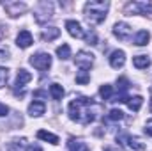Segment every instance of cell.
<instances>
[{
  "label": "cell",
  "mask_w": 152,
  "mask_h": 151,
  "mask_svg": "<svg viewBox=\"0 0 152 151\" xmlns=\"http://www.w3.org/2000/svg\"><path fill=\"white\" fill-rule=\"evenodd\" d=\"M126 13L129 16H133V14H147V16H152V4H145V2L127 4L126 5Z\"/></svg>",
  "instance_id": "cell-4"
},
{
  "label": "cell",
  "mask_w": 152,
  "mask_h": 151,
  "mask_svg": "<svg viewBox=\"0 0 152 151\" xmlns=\"http://www.w3.org/2000/svg\"><path fill=\"white\" fill-rule=\"evenodd\" d=\"M131 150L134 151H145L147 150V146H145V142H142L140 139H136V137H127V142H126Z\"/></svg>",
  "instance_id": "cell-13"
},
{
  "label": "cell",
  "mask_w": 152,
  "mask_h": 151,
  "mask_svg": "<svg viewBox=\"0 0 152 151\" xmlns=\"http://www.w3.org/2000/svg\"><path fill=\"white\" fill-rule=\"evenodd\" d=\"M151 112H152V100H151Z\"/></svg>",
  "instance_id": "cell-36"
},
{
  "label": "cell",
  "mask_w": 152,
  "mask_h": 151,
  "mask_svg": "<svg viewBox=\"0 0 152 151\" xmlns=\"http://www.w3.org/2000/svg\"><path fill=\"white\" fill-rule=\"evenodd\" d=\"M37 139L46 141V142H50V144H58V137L53 135V133H50V132H46V130H39L37 132Z\"/></svg>",
  "instance_id": "cell-15"
},
{
  "label": "cell",
  "mask_w": 152,
  "mask_h": 151,
  "mask_svg": "<svg viewBox=\"0 0 152 151\" xmlns=\"http://www.w3.org/2000/svg\"><path fill=\"white\" fill-rule=\"evenodd\" d=\"M67 148H69V151H88V148H87V144H85V142L76 141V139H69Z\"/></svg>",
  "instance_id": "cell-18"
},
{
  "label": "cell",
  "mask_w": 152,
  "mask_h": 151,
  "mask_svg": "<svg viewBox=\"0 0 152 151\" xmlns=\"http://www.w3.org/2000/svg\"><path fill=\"white\" fill-rule=\"evenodd\" d=\"M149 39H151V34H149L147 30H138L136 36H134V44H138V46H145V44L149 43Z\"/></svg>",
  "instance_id": "cell-16"
},
{
  "label": "cell",
  "mask_w": 152,
  "mask_h": 151,
  "mask_svg": "<svg viewBox=\"0 0 152 151\" xmlns=\"http://www.w3.org/2000/svg\"><path fill=\"white\" fill-rule=\"evenodd\" d=\"M7 112H9V107H7V105H4V103H0V117L7 115Z\"/></svg>",
  "instance_id": "cell-30"
},
{
  "label": "cell",
  "mask_w": 152,
  "mask_h": 151,
  "mask_svg": "<svg viewBox=\"0 0 152 151\" xmlns=\"http://www.w3.org/2000/svg\"><path fill=\"white\" fill-rule=\"evenodd\" d=\"M28 151H42V150H41V146H37V144H36V146H30V148H28Z\"/></svg>",
  "instance_id": "cell-33"
},
{
  "label": "cell",
  "mask_w": 152,
  "mask_h": 151,
  "mask_svg": "<svg viewBox=\"0 0 152 151\" xmlns=\"http://www.w3.org/2000/svg\"><path fill=\"white\" fill-rule=\"evenodd\" d=\"M2 36H4V32H2V29H0V39H2Z\"/></svg>",
  "instance_id": "cell-35"
},
{
  "label": "cell",
  "mask_w": 152,
  "mask_h": 151,
  "mask_svg": "<svg viewBox=\"0 0 152 151\" xmlns=\"http://www.w3.org/2000/svg\"><path fill=\"white\" fill-rule=\"evenodd\" d=\"M75 62L76 66H80L81 70H88L90 66H92V62H94V55L92 53H88V52H85V50H81V52H78L75 57Z\"/></svg>",
  "instance_id": "cell-5"
},
{
  "label": "cell",
  "mask_w": 152,
  "mask_h": 151,
  "mask_svg": "<svg viewBox=\"0 0 152 151\" xmlns=\"http://www.w3.org/2000/svg\"><path fill=\"white\" fill-rule=\"evenodd\" d=\"M34 96H36V98H39V96L42 98V96H46V93H42V91H36V93H34Z\"/></svg>",
  "instance_id": "cell-32"
},
{
  "label": "cell",
  "mask_w": 152,
  "mask_h": 151,
  "mask_svg": "<svg viewBox=\"0 0 152 151\" xmlns=\"http://www.w3.org/2000/svg\"><path fill=\"white\" fill-rule=\"evenodd\" d=\"M7 76H9V71L5 68H0V87L7 82Z\"/></svg>",
  "instance_id": "cell-28"
},
{
  "label": "cell",
  "mask_w": 152,
  "mask_h": 151,
  "mask_svg": "<svg viewBox=\"0 0 152 151\" xmlns=\"http://www.w3.org/2000/svg\"><path fill=\"white\" fill-rule=\"evenodd\" d=\"M120 119H124V112L118 110V109L110 110V114L106 115V121H120Z\"/></svg>",
  "instance_id": "cell-25"
},
{
  "label": "cell",
  "mask_w": 152,
  "mask_h": 151,
  "mask_svg": "<svg viewBox=\"0 0 152 151\" xmlns=\"http://www.w3.org/2000/svg\"><path fill=\"white\" fill-rule=\"evenodd\" d=\"M44 110H46L44 101H32L28 105V114L30 115H41V114H44Z\"/></svg>",
  "instance_id": "cell-11"
},
{
  "label": "cell",
  "mask_w": 152,
  "mask_h": 151,
  "mask_svg": "<svg viewBox=\"0 0 152 151\" xmlns=\"http://www.w3.org/2000/svg\"><path fill=\"white\" fill-rule=\"evenodd\" d=\"M143 132H145V133H147L149 137H152V119H151V121H147V124H145Z\"/></svg>",
  "instance_id": "cell-29"
},
{
  "label": "cell",
  "mask_w": 152,
  "mask_h": 151,
  "mask_svg": "<svg viewBox=\"0 0 152 151\" xmlns=\"http://www.w3.org/2000/svg\"><path fill=\"white\" fill-rule=\"evenodd\" d=\"M133 64H134V68H138V70H145V68L151 66V59H149L147 55H136V57L133 59Z\"/></svg>",
  "instance_id": "cell-12"
},
{
  "label": "cell",
  "mask_w": 152,
  "mask_h": 151,
  "mask_svg": "<svg viewBox=\"0 0 152 151\" xmlns=\"http://www.w3.org/2000/svg\"><path fill=\"white\" fill-rule=\"evenodd\" d=\"M117 85H118V93H120V94H126V91L129 89V80H127L126 76H120V78L117 80Z\"/></svg>",
  "instance_id": "cell-23"
},
{
  "label": "cell",
  "mask_w": 152,
  "mask_h": 151,
  "mask_svg": "<svg viewBox=\"0 0 152 151\" xmlns=\"http://www.w3.org/2000/svg\"><path fill=\"white\" fill-rule=\"evenodd\" d=\"M7 55H9V50L7 48H2L0 50V59H7Z\"/></svg>",
  "instance_id": "cell-31"
},
{
  "label": "cell",
  "mask_w": 152,
  "mask_h": 151,
  "mask_svg": "<svg viewBox=\"0 0 152 151\" xmlns=\"http://www.w3.org/2000/svg\"><path fill=\"white\" fill-rule=\"evenodd\" d=\"M57 55H58V59L67 61V59L71 57V48H69V44H62V46H58V48H57Z\"/></svg>",
  "instance_id": "cell-22"
},
{
  "label": "cell",
  "mask_w": 152,
  "mask_h": 151,
  "mask_svg": "<svg viewBox=\"0 0 152 151\" xmlns=\"http://www.w3.org/2000/svg\"><path fill=\"white\" fill-rule=\"evenodd\" d=\"M110 4L103 2V0H94L85 4V18L90 23H101L106 18V11H108Z\"/></svg>",
  "instance_id": "cell-2"
},
{
  "label": "cell",
  "mask_w": 152,
  "mask_h": 151,
  "mask_svg": "<svg viewBox=\"0 0 152 151\" xmlns=\"http://www.w3.org/2000/svg\"><path fill=\"white\" fill-rule=\"evenodd\" d=\"M50 94H51L53 100H62V96H64V87L58 85V84H51V85H50Z\"/></svg>",
  "instance_id": "cell-19"
},
{
  "label": "cell",
  "mask_w": 152,
  "mask_h": 151,
  "mask_svg": "<svg viewBox=\"0 0 152 151\" xmlns=\"http://www.w3.org/2000/svg\"><path fill=\"white\" fill-rule=\"evenodd\" d=\"M30 64L39 70V71H46L50 66H51V57L50 53H44V52H39L36 55H30Z\"/></svg>",
  "instance_id": "cell-3"
},
{
  "label": "cell",
  "mask_w": 152,
  "mask_h": 151,
  "mask_svg": "<svg viewBox=\"0 0 152 151\" xmlns=\"http://www.w3.org/2000/svg\"><path fill=\"white\" fill-rule=\"evenodd\" d=\"M124 62H126V53H124L122 50H115V52H112V55H110V64H112V68L118 70V68L124 66Z\"/></svg>",
  "instance_id": "cell-9"
},
{
  "label": "cell",
  "mask_w": 152,
  "mask_h": 151,
  "mask_svg": "<svg viewBox=\"0 0 152 151\" xmlns=\"http://www.w3.org/2000/svg\"><path fill=\"white\" fill-rule=\"evenodd\" d=\"M27 148V141L21 139V141H14V142H9L7 146V151H25Z\"/></svg>",
  "instance_id": "cell-21"
},
{
  "label": "cell",
  "mask_w": 152,
  "mask_h": 151,
  "mask_svg": "<svg viewBox=\"0 0 152 151\" xmlns=\"http://www.w3.org/2000/svg\"><path fill=\"white\" fill-rule=\"evenodd\" d=\"M127 105H129V109H131L133 112H138V110L142 109V105H143V98H142V96H134V98H129Z\"/></svg>",
  "instance_id": "cell-20"
},
{
  "label": "cell",
  "mask_w": 152,
  "mask_h": 151,
  "mask_svg": "<svg viewBox=\"0 0 152 151\" xmlns=\"http://www.w3.org/2000/svg\"><path fill=\"white\" fill-rule=\"evenodd\" d=\"M32 80V75L27 71V70H20V73L16 76V87H23L25 84H28Z\"/></svg>",
  "instance_id": "cell-14"
},
{
  "label": "cell",
  "mask_w": 152,
  "mask_h": 151,
  "mask_svg": "<svg viewBox=\"0 0 152 151\" xmlns=\"http://www.w3.org/2000/svg\"><path fill=\"white\" fill-rule=\"evenodd\" d=\"M112 93H113V89H112V85H108V84H104V85L99 89V94H101L103 100H112Z\"/></svg>",
  "instance_id": "cell-24"
},
{
  "label": "cell",
  "mask_w": 152,
  "mask_h": 151,
  "mask_svg": "<svg viewBox=\"0 0 152 151\" xmlns=\"http://www.w3.org/2000/svg\"><path fill=\"white\" fill-rule=\"evenodd\" d=\"M4 7H5V11L12 16V18H16V16H20V13H23L25 11V4H20V2H4L2 4Z\"/></svg>",
  "instance_id": "cell-7"
},
{
  "label": "cell",
  "mask_w": 152,
  "mask_h": 151,
  "mask_svg": "<svg viewBox=\"0 0 152 151\" xmlns=\"http://www.w3.org/2000/svg\"><path fill=\"white\" fill-rule=\"evenodd\" d=\"M32 34L28 32V30H20V34H18V38H16V44L20 46V48H28L30 44H32Z\"/></svg>",
  "instance_id": "cell-10"
},
{
  "label": "cell",
  "mask_w": 152,
  "mask_h": 151,
  "mask_svg": "<svg viewBox=\"0 0 152 151\" xmlns=\"http://www.w3.org/2000/svg\"><path fill=\"white\" fill-rule=\"evenodd\" d=\"M99 112V107L90 100V98H85V96H80L75 98L71 103H69V117L73 121H78L81 124H88L92 123Z\"/></svg>",
  "instance_id": "cell-1"
},
{
  "label": "cell",
  "mask_w": 152,
  "mask_h": 151,
  "mask_svg": "<svg viewBox=\"0 0 152 151\" xmlns=\"http://www.w3.org/2000/svg\"><path fill=\"white\" fill-rule=\"evenodd\" d=\"M85 39H87V43H88V44H97V34H96L94 30L87 32V34H85Z\"/></svg>",
  "instance_id": "cell-27"
},
{
  "label": "cell",
  "mask_w": 152,
  "mask_h": 151,
  "mask_svg": "<svg viewBox=\"0 0 152 151\" xmlns=\"http://www.w3.org/2000/svg\"><path fill=\"white\" fill-rule=\"evenodd\" d=\"M60 36V29H57V27H50V29H46L44 32H42V39L44 41H53V39H57Z\"/></svg>",
  "instance_id": "cell-17"
},
{
  "label": "cell",
  "mask_w": 152,
  "mask_h": 151,
  "mask_svg": "<svg viewBox=\"0 0 152 151\" xmlns=\"http://www.w3.org/2000/svg\"><path fill=\"white\" fill-rule=\"evenodd\" d=\"M66 29H67V32L73 36V38H85V32H83V29H81V25L75 21V20H67L66 21Z\"/></svg>",
  "instance_id": "cell-8"
},
{
  "label": "cell",
  "mask_w": 152,
  "mask_h": 151,
  "mask_svg": "<svg viewBox=\"0 0 152 151\" xmlns=\"http://www.w3.org/2000/svg\"><path fill=\"white\" fill-rule=\"evenodd\" d=\"M104 151H120V150H115V148H108V150H104Z\"/></svg>",
  "instance_id": "cell-34"
},
{
  "label": "cell",
  "mask_w": 152,
  "mask_h": 151,
  "mask_svg": "<svg viewBox=\"0 0 152 151\" xmlns=\"http://www.w3.org/2000/svg\"><path fill=\"white\" fill-rule=\"evenodd\" d=\"M113 34L120 39V41H127V39L131 38V27H129L127 23L120 21V23H117L113 27Z\"/></svg>",
  "instance_id": "cell-6"
},
{
  "label": "cell",
  "mask_w": 152,
  "mask_h": 151,
  "mask_svg": "<svg viewBox=\"0 0 152 151\" xmlns=\"http://www.w3.org/2000/svg\"><path fill=\"white\" fill-rule=\"evenodd\" d=\"M76 82H78V84H81V85H85V84H88V82H90V75H88L85 70H81V71L76 75Z\"/></svg>",
  "instance_id": "cell-26"
}]
</instances>
